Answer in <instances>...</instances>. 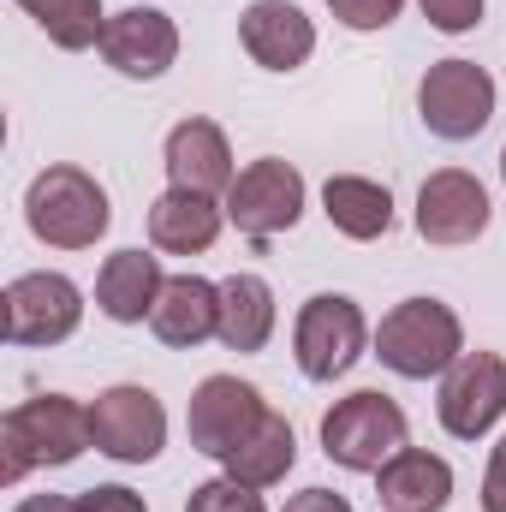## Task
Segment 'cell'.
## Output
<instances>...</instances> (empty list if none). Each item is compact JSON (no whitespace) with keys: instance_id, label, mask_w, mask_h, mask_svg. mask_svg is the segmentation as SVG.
Returning a JSON list of instances; mask_svg holds the SVG:
<instances>
[{"instance_id":"1","label":"cell","mask_w":506,"mask_h":512,"mask_svg":"<svg viewBox=\"0 0 506 512\" xmlns=\"http://www.w3.org/2000/svg\"><path fill=\"white\" fill-rule=\"evenodd\" d=\"M90 441V405L66 393H36L0 417V483H24L42 465H72Z\"/></svg>"},{"instance_id":"2","label":"cell","mask_w":506,"mask_h":512,"mask_svg":"<svg viewBox=\"0 0 506 512\" xmlns=\"http://www.w3.org/2000/svg\"><path fill=\"white\" fill-rule=\"evenodd\" d=\"M24 221H30V233H36L42 245H54V251H90V245L108 233L114 203H108V191H102L96 173L60 161V167H42V173L30 179V191H24Z\"/></svg>"},{"instance_id":"3","label":"cell","mask_w":506,"mask_h":512,"mask_svg":"<svg viewBox=\"0 0 506 512\" xmlns=\"http://www.w3.org/2000/svg\"><path fill=\"white\" fill-rule=\"evenodd\" d=\"M376 358L405 376V382H429V376H447L459 358H465V322L453 316V304L441 298H405L381 316L376 328Z\"/></svg>"},{"instance_id":"4","label":"cell","mask_w":506,"mask_h":512,"mask_svg":"<svg viewBox=\"0 0 506 512\" xmlns=\"http://www.w3.org/2000/svg\"><path fill=\"white\" fill-rule=\"evenodd\" d=\"M405 435H411V429H405L399 399H387L376 387H358V393L334 399L328 417H322V453H328L340 471H370V477H376L399 447H411Z\"/></svg>"},{"instance_id":"5","label":"cell","mask_w":506,"mask_h":512,"mask_svg":"<svg viewBox=\"0 0 506 512\" xmlns=\"http://www.w3.org/2000/svg\"><path fill=\"white\" fill-rule=\"evenodd\" d=\"M370 346V322L358 310V298L346 292H316L298 322H292V358L304 370V382H340Z\"/></svg>"},{"instance_id":"6","label":"cell","mask_w":506,"mask_h":512,"mask_svg":"<svg viewBox=\"0 0 506 512\" xmlns=\"http://www.w3.org/2000/svg\"><path fill=\"white\" fill-rule=\"evenodd\" d=\"M0 316H6V340H12V346H60V340H72L78 322H84V292H78L72 274L36 268V274L6 280Z\"/></svg>"},{"instance_id":"7","label":"cell","mask_w":506,"mask_h":512,"mask_svg":"<svg viewBox=\"0 0 506 512\" xmlns=\"http://www.w3.org/2000/svg\"><path fill=\"white\" fill-rule=\"evenodd\" d=\"M417 114L441 143H471L495 120V78L477 60H435L417 84Z\"/></svg>"},{"instance_id":"8","label":"cell","mask_w":506,"mask_h":512,"mask_svg":"<svg viewBox=\"0 0 506 512\" xmlns=\"http://www.w3.org/2000/svg\"><path fill=\"white\" fill-rule=\"evenodd\" d=\"M304 215V173L280 155H262L251 167H239L233 191H227V221L251 239V245H268L280 233H292Z\"/></svg>"},{"instance_id":"9","label":"cell","mask_w":506,"mask_h":512,"mask_svg":"<svg viewBox=\"0 0 506 512\" xmlns=\"http://www.w3.org/2000/svg\"><path fill=\"white\" fill-rule=\"evenodd\" d=\"M90 441L114 465H149L167 447V411H161V399L149 387L120 382V387H108V393H96V405H90Z\"/></svg>"},{"instance_id":"10","label":"cell","mask_w":506,"mask_h":512,"mask_svg":"<svg viewBox=\"0 0 506 512\" xmlns=\"http://www.w3.org/2000/svg\"><path fill=\"white\" fill-rule=\"evenodd\" d=\"M441 429L453 441H483L506 417V358L501 352H465L447 376H441Z\"/></svg>"},{"instance_id":"11","label":"cell","mask_w":506,"mask_h":512,"mask_svg":"<svg viewBox=\"0 0 506 512\" xmlns=\"http://www.w3.org/2000/svg\"><path fill=\"white\" fill-rule=\"evenodd\" d=\"M489 215H495L489 209V191L465 167H441L417 191V233L429 245H477L489 233Z\"/></svg>"},{"instance_id":"12","label":"cell","mask_w":506,"mask_h":512,"mask_svg":"<svg viewBox=\"0 0 506 512\" xmlns=\"http://www.w3.org/2000/svg\"><path fill=\"white\" fill-rule=\"evenodd\" d=\"M268 417L262 393L239 376H209V382L191 393V411H185V429H191V447L209 453V459H227L256 423Z\"/></svg>"},{"instance_id":"13","label":"cell","mask_w":506,"mask_h":512,"mask_svg":"<svg viewBox=\"0 0 506 512\" xmlns=\"http://www.w3.org/2000/svg\"><path fill=\"white\" fill-rule=\"evenodd\" d=\"M102 60L120 72V78H161L173 60H179V24L155 6H126L102 24Z\"/></svg>"},{"instance_id":"14","label":"cell","mask_w":506,"mask_h":512,"mask_svg":"<svg viewBox=\"0 0 506 512\" xmlns=\"http://www.w3.org/2000/svg\"><path fill=\"white\" fill-rule=\"evenodd\" d=\"M161 167H167L173 191H197V197H227L233 179H239L233 173V143L215 120H179L167 131Z\"/></svg>"},{"instance_id":"15","label":"cell","mask_w":506,"mask_h":512,"mask_svg":"<svg viewBox=\"0 0 506 512\" xmlns=\"http://www.w3.org/2000/svg\"><path fill=\"white\" fill-rule=\"evenodd\" d=\"M239 42L262 72H298L316 54V24L292 0H251L239 12Z\"/></svg>"},{"instance_id":"16","label":"cell","mask_w":506,"mask_h":512,"mask_svg":"<svg viewBox=\"0 0 506 512\" xmlns=\"http://www.w3.org/2000/svg\"><path fill=\"white\" fill-rule=\"evenodd\" d=\"M149 334L173 352H197L203 340L221 334V286L203 274H167L155 310H149Z\"/></svg>"},{"instance_id":"17","label":"cell","mask_w":506,"mask_h":512,"mask_svg":"<svg viewBox=\"0 0 506 512\" xmlns=\"http://www.w3.org/2000/svg\"><path fill=\"white\" fill-rule=\"evenodd\" d=\"M381 512H447L453 501V465L423 447H399L376 471Z\"/></svg>"},{"instance_id":"18","label":"cell","mask_w":506,"mask_h":512,"mask_svg":"<svg viewBox=\"0 0 506 512\" xmlns=\"http://www.w3.org/2000/svg\"><path fill=\"white\" fill-rule=\"evenodd\" d=\"M227 227V209L215 197H197V191H161L149 203V245L161 256H197L209 251Z\"/></svg>"},{"instance_id":"19","label":"cell","mask_w":506,"mask_h":512,"mask_svg":"<svg viewBox=\"0 0 506 512\" xmlns=\"http://www.w3.org/2000/svg\"><path fill=\"white\" fill-rule=\"evenodd\" d=\"M161 286H167V274H161V256L155 251H114L102 262V274H96V310L108 322H120V328L149 322Z\"/></svg>"},{"instance_id":"20","label":"cell","mask_w":506,"mask_h":512,"mask_svg":"<svg viewBox=\"0 0 506 512\" xmlns=\"http://www.w3.org/2000/svg\"><path fill=\"white\" fill-rule=\"evenodd\" d=\"M322 215L334 233L370 245V239H387V227H393V191L364 173H334L322 185Z\"/></svg>"},{"instance_id":"21","label":"cell","mask_w":506,"mask_h":512,"mask_svg":"<svg viewBox=\"0 0 506 512\" xmlns=\"http://www.w3.org/2000/svg\"><path fill=\"white\" fill-rule=\"evenodd\" d=\"M274 334V286L262 274H227L221 280V346L227 352H262Z\"/></svg>"},{"instance_id":"22","label":"cell","mask_w":506,"mask_h":512,"mask_svg":"<svg viewBox=\"0 0 506 512\" xmlns=\"http://www.w3.org/2000/svg\"><path fill=\"white\" fill-rule=\"evenodd\" d=\"M292 459H298V435H292V423H286V417H274V411H268L251 435L221 459V471H227V477H239V483H251V489H274V483H286Z\"/></svg>"},{"instance_id":"23","label":"cell","mask_w":506,"mask_h":512,"mask_svg":"<svg viewBox=\"0 0 506 512\" xmlns=\"http://www.w3.org/2000/svg\"><path fill=\"white\" fill-rule=\"evenodd\" d=\"M30 18H36V30L54 42V48H66V54H84V48H96L102 42V24H108V12H102V0H18Z\"/></svg>"},{"instance_id":"24","label":"cell","mask_w":506,"mask_h":512,"mask_svg":"<svg viewBox=\"0 0 506 512\" xmlns=\"http://www.w3.org/2000/svg\"><path fill=\"white\" fill-rule=\"evenodd\" d=\"M185 512H268L262 489L239 483V477H209L185 495Z\"/></svg>"},{"instance_id":"25","label":"cell","mask_w":506,"mask_h":512,"mask_svg":"<svg viewBox=\"0 0 506 512\" xmlns=\"http://www.w3.org/2000/svg\"><path fill=\"white\" fill-rule=\"evenodd\" d=\"M328 12H334L346 30H387V24L405 12V0H328Z\"/></svg>"},{"instance_id":"26","label":"cell","mask_w":506,"mask_h":512,"mask_svg":"<svg viewBox=\"0 0 506 512\" xmlns=\"http://www.w3.org/2000/svg\"><path fill=\"white\" fill-rule=\"evenodd\" d=\"M417 6L441 36H465V30L483 24V0H417Z\"/></svg>"},{"instance_id":"27","label":"cell","mask_w":506,"mask_h":512,"mask_svg":"<svg viewBox=\"0 0 506 512\" xmlns=\"http://www.w3.org/2000/svg\"><path fill=\"white\" fill-rule=\"evenodd\" d=\"M78 512H149V507H143V495H131L126 483H96V489L78 495Z\"/></svg>"},{"instance_id":"28","label":"cell","mask_w":506,"mask_h":512,"mask_svg":"<svg viewBox=\"0 0 506 512\" xmlns=\"http://www.w3.org/2000/svg\"><path fill=\"white\" fill-rule=\"evenodd\" d=\"M483 512H506V435L489 447V471H483Z\"/></svg>"},{"instance_id":"29","label":"cell","mask_w":506,"mask_h":512,"mask_svg":"<svg viewBox=\"0 0 506 512\" xmlns=\"http://www.w3.org/2000/svg\"><path fill=\"white\" fill-rule=\"evenodd\" d=\"M280 512H352V501L334 495V489H304V495H292Z\"/></svg>"},{"instance_id":"30","label":"cell","mask_w":506,"mask_h":512,"mask_svg":"<svg viewBox=\"0 0 506 512\" xmlns=\"http://www.w3.org/2000/svg\"><path fill=\"white\" fill-rule=\"evenodd\" d=\"M12 512H78V495H30V501H18Z\"/></svg>"},{"instance_id":"31","label":"cell","mask_w":506,"mask_h":512,"mask_svg":"<svg viewBox=\"0 0 506 512\" xmlns=\"http://www.w3.org/2000/svg\"><path fill=\"white\" fill-rule=\"evenodd\" d=\"M501 179H506V149H501Z\"/></svg>"}]
</instances>
